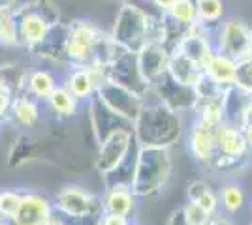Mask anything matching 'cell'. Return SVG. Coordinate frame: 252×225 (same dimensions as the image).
Wrapping results in <instances>:
<instances>
[{
    "label": "cell",
    "mask_w": 252,
    "mask_h": 225,
    "mask_svg": "<svg viewBox=\"0 0 252 225\" xmlns=\"http://www.w3.org/2000/svg\"><path fill=\"white\" fill-rule=\"evenodd\" d=\"M132 143H136V137H134V131H130L128 128L113 129L107 137L100 141L96 169L104 178L123 169L130 161Z\"/></svg>",
    "instance_id": "6"
},
{
    "label": "cell",
    "mask_w": 252,
    "mask_h": 225,
    "mask_svg": "<svg viewBox=\"0 0 252 225\" xmlns=\"http://www.w3.org/2000/svg\"><path fill=\"white\" fill-rule=\"evenodd\" d=\"M251 225H252V224H251Z\"/></svg>",
    "instance_id": "40"
},
{
    "label": "cell",
    "mask_w": 252,
    "mask_h": 225,
    "mask_svg": "<svg viewBox=\"0 0 252 225\" xmlns=\"http://www.w3.org/2000/svg\"><path fill=\"white\" fill-rule=\"evenodd\" d=\"M47 105L51 107V111L59 117H72L77 111V105H79V100L66 88V86L61 83L55 90L51 92V96L45 100Z\"/></svg>",
    "instance_id": "24"
},
{
    "label": "cell",
    "mask_w": 252,
    "mask_h": 225,
    "mask_svg": "<svg viewBox=\"0 0 252 225\" xmlns=\"http://www.w3.org/2000/svg\"><path fill=\"white\" fill-rule=\"evenodd\" d=\"M105 77H107V81H113L117 85L134 90L136 94H139L145 100H147V96L151 94V88H153L139 72L137 56L134 53L125 51V49H121L115 54V58L105 66Z\"/></svg>",
    "instance_id": "7"
},
{
    "label": "cell",
    "mask_w": 252,
    "mask_h": 225,
    "mask_svg": "<svg viewBox=\"0 0 252 225\" xmlns=\"http://www.w3.org/2000/svg\"><path fill=\"white\" fill-rule=\"evenodd\" d=\"M181 212L189 225H209V222L213 220V216H209L205 210H201L198 204L190 203V201L181 208Z\"/></svg>",
    "instance_id": "31"
},
{
    "label": "cell",
    "mask_w": 252,
    "mask_h": 225,
    "mask_svg": "<svg viewBox=\"0 0 252 225\" xmlns=\"http://www.w3.org/2000/svg\"><path fill=\"white\" fill-rule=\"evenodd\" d=\"M198 11V23L213 32L226 19V0H194Z\"/></svg>",
    "instance_id": "22"
},
{
    "label": "cell",
    "mask_w": 252,
    "mask_h": 225,
    "mask_svg": "<svg viewBox=\"0 0 252 225\" xmlns=\"http://www.w3.org/2000/svg\"><path fill=\"white\" fill-rule=\"evenodd\" d=\"M243 129V133H245V139H247V145H249V149L252 152V126H245Z\"/></svg>",
    "instance_id": "38"
},
{
    "label": "cell",
    "mask_w": 252,
    "mask_h": 225,
    "mask_svg": "<svg viewBox=\"0 0 252 225\" xmlns=\"http://www.w3.org/2000/svg\"><path fill=\"white\" fill-rule=\"evenodd\" d=\"M237 124L245 128V126H252V98L243 101L241 109H239V118H237Z\"/></svg>",
    "instance_id": "33"
},
{
    "label": "cell",
    "mask_w": 252,
    "mask_h": 225,
    "mask_svg": "<svg viewBox=\"0 0 252 225\" xmlns=\"http://www.w3.org/2000/svg\"><path fill=\"white\" fill-rule=\"evenodd\" d=\"M217 128L196 120L190 129V152L201 163L213 165L217 160Z\"/></svg>",
    "instance_id": "14"
},
{
    "label": "cell",
    "mask_w": 252,
    "mask_h": 225,
    "mask_svg": "<svg viewBox=\"0 0 252 225\" xmlns=\"http://www.w3.org/2000/svg\"><path fill=\"white\" fill-rule=\"evenodd\" d=\"M233 92L241 98H252V56L237 60L235 77H233Z\"/></svg>",
    "instance_id": "27"
},
{
    "label": "cell",
    "mask_w": 252,
    "mask_h": 225,
    "mask_svg": "<svg viewBox=\"0 0 252 225\" xmlns=\"http://www.w3.org/2000/svg\"><path fill=\"white\" fill-rule=\"evenodd\" d=\"M66 42H68V23H59L49 30L45 40L38 47H34L31 53L47 62L66 64Z\"/></svg>",
    "instance_id": "15"
},
{
    "label": "cell",
    "mask_w": 252,
    "mask_h": 225,
    "mask_svg": "<svg viewBox=\"0 0 252 225\" xmlns=\"http://www.w3.org/2000/svg\"><path fill=\"white\" fill-rule=\"evenodd\" d=\"M151 92L157 96L160 103H164L166 107L173 109L175 113H187L194 111V105L198 101V92L196 88L185 83L175 81L169 74H164L157 83L153 85Z\"/></svg>",
    "instance_id": "8"
},
{
    "label": "cell",
    "mask_w": 252,
    "mask_h": 225,
    "mask_svg": "<svg viewBox=\"0 0 252 225\" xmlns=\"http://www.w3.org/2000/svg\"><path fill=\"white\" fill-rule=\"evenodd\" d=\"M187 197H189L190 203L198 204L201 210H205L209 216L217 214V210H219V206H220V201H219V197L215 195V192H213L205 182H201V180H194V182L189 184Z\"/></svg>",
    "instance_id": "23"
},
{
    "label": "cell",
    "mask_w": 252,
    "mask_h": 225,
    "mask_svg": "<svg viewBox=\"0 0 252 225\" xmlns=\"http://www.w3.org/2000/svg\"><path fill=\"white\" fill-rule=\"evenodd\" d=\"M251 152L245 133L239 124L233 122H222L217 128V160L213 161V165H231L237 163L239 160L247 158V154Z\"/></svg>",
    "instance_id": "10"
},
{
    "label": "cell",
    "mask_w": 252,
    "mask_h": 225,
    "mask_svg": "<svg viewBox=\"0 0 252 225\" xmlns=\"http://www.w3.org/2000/svg\"><path fill=\"white\" fill-rule=\"evenodd\" d=\"M23 195H19L17 192H0V218L2 220H13L19 206H21Z\"/></svg>",
    "instance_id": "30"
},
{
    "label": "cell",
    "mask_w": 252,
    "mask_h": 225,
    "mask_svg": "<svg viewBox=\"0 0 252 225\" xmlns=\"http://www.w3.org/2000/svg\"><path fill=\"white\" fill-rule=\"evenodd\" d=\"M100 225H130V224H128V216L104 214V218H100Z\"/></svg>",
    "instance_id": "34"
},
{
    "label": "cell",
    "mask_w": 252,
    "mask_h": 225,
    "mask_svg": "<svg viewBox=\"0 0 252 225\" xmlns=\"http://www.w3.org/2000/svg\"><path fill=\"white\" fill-rule=\"evenodd\" d=\"M219 201H220L222 208L226 210V214H237V212H241L247 203V195H245L241 184L230 182L220 190Z\"/></svg>",
    "instance_id": "26"
},
{
    "label": "cell",
    "mask_w": 252,
    "mask_h": 225,
    "mask_svg": "<svg viewBox=\"0 0 252 225\" xmlns=\"http://www.w3.org/2000/svg\"><path fill=\"white\" fill-rule=\"evenodd\" d=\"M235 66L237 60H233L231 56L219 51H213L211 56L203 64V75L209 77L211 81H215L222 88H233V77H235Z\"/></svg>",
    "instance_id": "17"
},
{
    "label": "cell",
    "mask_w": 252,
    "mask_h": 225,
    "mask_svg": "<svg viewBox=\"0 0 252 225\" xmlns=\"http://www.w3.org/2000/svg\"><path fill=\"white\" fill-rule=\"evenodd\" d=\"M17 225H51L53 220V204L36 193L23 195L19 212L13 218Z\"/></svg>",
    "instance_id": "13"
},
{
    "label": "cell",
    "mask_w": 252,
    "mask_h": 225,
    "mask_svg": "<svg viewBox=\"0 0 252 225\" xmlns=\"http://www.w3.org/2000/svg\"><path fill=\"white\" fill-rule=\"evenodd\" d=\"M38 101L40 100H36L31 94L23 92V94L13 98L10 115L19 126H23V128H32L40 120V103Z\"/></svg>",
    "instance_id": "20"
},
{
    "label": "cell",
    "mask_w": 252,
    "mask_h": 225,
    "mask_svg": "<svg viewBox=\"0 0 252 225\" xmlns=\"http://www.w3.org/2000/svg\"><path fill=\"white\" fill-rule=\"evenodd\" d=\"M137 56V66L143 79L153 86L164 74H168L169 51L160 43H149L145 45Z\"/></svg>",
    "instance_id": "12"
},
{
    "label": "cell",
    "mask_w": 252,
    "mask_h": 225,
    "mask_svg": "<svg viewBox=\"0 0 252 225\" xmlns=\"http://www.w3.org/2000/svg\"><path fill=\"white\" fill-rule=\"evenodd\" d=\"M134 192L128 186H113L109 188V192L105 195L102 210L105 214H121L130 216L134 210Z\"/></svg>",
    "instance_id": "21"
},
{
    "label": "cell",
    "mask_w": 252,
    "mask_h": 225,
    "mask_svg": "<svg viewBox=\"0 0 252 225\" xmlns=\"http://www.w3.org/2000/svg\"><path fill=\"white\" fill-rule=\"evenodd\" d=\"M215 51L231 56L233 60H243L252 56V26L237 17H226L213 30Z\"/></svg>",
    "instance_id": "5"
},
{
    "label": "cell",
    "mask_w": 252,
    "mask_h": 225,
    "mask_svg": "<svg viewBox=\"0 0 252 225\" xmlns=\"http://www.w3.org/2000/svg\"><path fill=\"white\" fill-rule=\"evenodd\" d=\"M149 15L151 11L137 2L128 0L119 4L115 21L109 30L113 42L128 53L137 54L149 45Z\"/></svg>",
    "instance_id": "4"
},
{
    "label": "cell",
    "mask_w": 252,
    "mask_h": 225,
    "mask_svg": "<svg viewBox=\"0 0 252 225\" xmlns=\"http://www.w3.org/2000/svg\"><path fill=\"white\" fill-rule=\"evenodd\" d=\"M15 94L10 90V86L6 85V81L0 75V120L6 118L11 113V103H13Z\"/></svg>",
    "instance_id": "32"
},
{
    "label": "cell",
    "mask_w": 252,
    "mask_h": 225,
    "mask_svg": "<svg viewBox=\"0 0 252 225\" xmlns=\"http://www.w3.org/2000/svg\"><path fill=\"white\" fill-rule=\"evenodd\" d=\"M59 85H61V83H57V77H55L49 70L38 68V70L27 72L25 92L31 94L32 98H36V100H40V101H45Z\"/></svg>",
    "instance_id": "19"
},
{
    "label": "cell",
    "mask_w": 252,
    "mask_h": 225,
    "mask_svg": "<svg viewBox=\"0 0 252 225\" xmlns=\"http://www.w3.org/2000/svg\"><path fill=\"white\" fill-rule=\"evenodd\" d=\"M136 143L141 147L169 149L181 135V115L164 103H143V107L132 124Z\"/></svg>",
    "instance_id": "1"
},
{
    "label": "cell",
    "mask_w": 252,
    "mask_h": 225,
    "mask_svg": "<svg viewBox=\"0 0 252 225\" xmlns=\"http://www.w3.org/2000/svg\"><path fill=\"white\" fill-rule=\"evenodd\" d=\"M164 15L183 28H190V26L198 25V11H196L194 0H173V4L169 6Z\"/></svg>",
    "instance_id": "25"
},
{
    "label": "cell",
    "mask_w": 252,
    "mask_h": 225,
    "mask_svg": "<svg viewBox=\"0 0 252 225\" xmlns=\"http://www.w3.org/2000/svg\"><path fill=\"white\" fill-rule=\"evenodd\" d=\"M169 225H189V224L185 222V218H183V212H181V210H177V212H173V216H171V220H169Z\"/></svg>",
    "instance_id": "36"
},
{
    "label": "cell",
    "mask_w": 252,
    "mask_h": 225,
    "mask_svg": "<svg viewBox=\"0 0 252 225\" xmlns=\"http://www.w3.org/2000/svg\"><path fill=\"white\" fill-rule=\"evenodd\" d=\"M169 173H171V160L168 149L137 145L134 176L130 186L134 195L145 197L160 192L168 182Z\"/></svg>",
    "instance_id": "3"
},
{
    "label": "cell",
    "mask_w": 252,
    "mask_h": 225,
    "mask_svg": "<svg viewBox=\"0 0 252 225\" xmlns=\"http://www.w3.org/2000/svg\"><path fill=\"white\" fill-rule=\"evenodd\" d=\"M0 43H6V45H19V42H17V28H15L13 10H4V8H0Z\"/></svg>",
    "instance_id": "29"
},
{
    "label": "cell",
    "mask_w": 252,
    "mask_h": 225,
    "mask_svg": "<svg viewBox=\"0 0 252 225\" xmlns=\"http://www.w3.org/2000/svg\"><path fill=\"white\" fill-rule=\"evenodd\" d=\"M17 42L32 51L45 40L55 25L63 23V13L55 0H27L13 8Z\"/></svg>",
    "instance_id": "2"
},
{
    "label": "cell",
    "mask_w": 252,
    "mask_h": 225,
    "mask_svg": "<svg viewBox=\"0 0 252 225\" xmlns=\"http://www.w3.org/2000/svg\"><path fill=\"white\" fill-rule=\"evenodd\" d=\"M55 206L61 214L72 218V220L93 218L98 210L94 197L79 186H68V188L61 190L55 197Z\"/></svg>",
    "instance_id": "11"
},
{
    "label": "cell",
    "mask_w": 252,
    "mask_h": 225,
    "mask_svg": "<svg viewBox=\"0 0 252 225\" xmlns=\"http://www.w3.org/2000/svg\"><path fill=\"white\" fill-rule=\"evenodd\" d=\"M209 225H237V224L233 220H230V218H217V216H213Z\"/></svg>",
    "instance_id": "37"
},
{
    "label": "cell",
    "mask_w": 252,
    "mask_h": 225,
    "mask_svg": "<svg viewBox=\"0 0 252 225\" xmlns=\"http://www.w3.org/2000/svg\"><path fill=\"white\" fill-rule=\"evenodd\" d=\"M96 96L100 98L115 115L128 120L130 124H134V120L145 103V98H141L126 86L117 85L113 81H105L104 85L98 88Z\"/></svg>",
    "instance_id": "9"
},
{
    "label": "cell",
    "mask_w": 252,
    "mask_h": 225,
    "mask_svg": "<svg viewBox=\"0 0 252 225\" xmlns=\"http://www.w3.org/2000/svg\"><path fill=\"white\" fill-rule=\"evenodd\" d=\"M233 92V90H231ZM231 92L226 94H217V96H200L196 105H194V113H196V120H200L207 126H220L222 122H226V111H228V100H230Z\"/></svg>",
    "instance_id": "16"
},
{
    "label": "cell",
    "mask_w": 252,
    "mask_h": 225,
    "mask_svg": "<svg viewBox=\"0 0 252 225\" xmlns=\"http://www.w3.org/2000/svg\"><path fill=\"white\" fill-rule=\"evenodd\" d=\"M168 74L179 83L196 86L200 83L201 77H203V68L198 62H194L192 58H189L185 53L175 49V51L169 53Z\"/></svg>",
    "instance_id": "18"
},
{
    "label": "cell",
    "mask_w": 252,
    "mask_h": 225,
    "mask_svg": "<svg viewBox=\"0 0 252 225\" xmlns=\"http://www.w3.org/2000/svg\"><path fill=\"white\" fill-rule=\"evenodd\" d=\"M151 8H155L157 13H166L168 8L173 4V0H145Z\"/></svg>",
    "instance_id": "35"
},
{
    "label": "cell",
    "mask_w": 252,
    "mask_h": 225,
    "mask_svg": "<svg viewBox=\"0 0 252 225\" xmlns=\"http://www.w3.org/2000/svg\"><path fill=\"white\" fill-rule=\"evenodd\" d=\"M0 75L15 96L25 92V83H27L25 68H21L19 64H0Z\"/></svg>",
    "instance_id": "28"
},
{
    "label": "cell",
    "mask_w": 252,
    "mask_h": 225,
    "mask_svg": "<svg viewBox=\"0 0 252 225\" xmlns=\"http://www.w3.org/2000/svg\"><path fill=\"white\" fill-rule=\"evenodd\" d=\"M113 2H119V4H123V2H128V0H113Z\"/></svg>",
    "instance_id": "39"
}]
</instances>
